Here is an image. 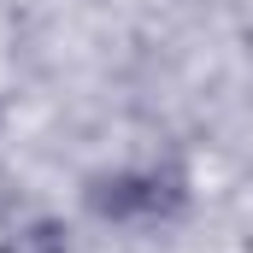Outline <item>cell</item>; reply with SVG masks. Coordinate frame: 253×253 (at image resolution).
Returning a JSON list of instances; mask_svg holds the SVG:
<instances>
[{
	"mask_svg": "<svg viewBox=\"0 0 253 253\" xmlns=\"http://www.w3.org/2000/svg\"><path fill=\"white\" fill-rule=\"evenodd\" d=\"M83 206H88V218L118 224V230H159L189 212V171L177 159L94 171L83 183Z\"/></svg>",
	"mask_w": 253,
	"mask_h": 253,
	"instance_id": "cell-1",
	"label": "cell"
},
{
	"mask_svg": "<svg viewBox=\"0 0 253 253\" xmlns=\"http://www.w3.org/2000/svg\"><path fill=\"white\" fill-rule=\"evenodd\" d=\"M0 253H71V230L59 218H30L0 242Z\"/></svg>",
	"mask_w": 253,
	"mask_h": 253,
	"instance_id": "cell-2",
	"label": "cell"
}]
</instances>
